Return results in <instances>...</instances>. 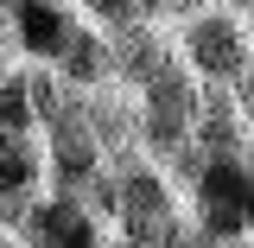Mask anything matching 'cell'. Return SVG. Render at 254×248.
Listing matches in <instances>:
<instances>
[{"instance_id":"1","label":"cell","mask_w":254,"mask_h":248,"mask_svg":"<svg viewBox=\"0 0 254 248\" xmlns=\"http://www.w3.org/2000/svg\"><path fill=\"white\" fill-rule=\"evenodd\" d=\"M115 178H121V210H115V229L140 248H165V236L185 223L178 210V191H172V172L146 153L115 159Z\"/></svg>"},{"instance_id":"2","label":"cell","mask_w":254,"mask_h":248,"mask_svg":"<svg viewBox=\"0 0 254 248\" xmlns=\"http://www.w3.org/2000/svg\"><path fill=\"white\" fill-rule=\"evenodd\" d=\"M178 58H185V70L197 83L235 89L248 77V64H254V38L229 6H210V13H197V19L178 26Z\"/></svg>"},{"instance_id":"3","label":"cell","mask_w":254,"mask_h":248,"mask_svg":"<svg viewBox=\"0 0 254 248\" xmlns=\"http://www.w3.org/2000/svg\"><path fill=\"white\" fill-rule=\"evenodd\" d=\"M0 19H6V38L26 51L32 70H58L64 51L89 26L76 13V0H0Z\"/></svg>"},{"instance_id":"4","label":"cell","mask_w":254,"mask_h":248,"mask_svg":"<svg viewBox=\"0 0 254 248\" xmlns=\"http://www.w3.org/2000/svg\"><path fill=\"white\" fill-rule=\"evenodd\" d=\"M45 178H51V159L38 134H0V223L19 229V223L45 204Z\"/></svg>"},{"instance_id":"5","label":"cell","mask_w":254,"mask_h":248,"mask_svg":"<svg viewBox=\"0 0 254 248\" xmlns=\"http://www.w3.org/2000/svg\"><path fill=\"white\" fill-rule=\"evenodd\" d=\"M19 242L26 248H108L95 217H89V204L83 197H58V191L19 223Z\"/></svg>"},{"instance_id":"6","label":"cell","mask_w":254,"mask_h":248,"mask_svg":"<svg viewBox=\"0 0 254 248\" xmlns=\"http://www.w3.org/2000/svg\"><path fill=\"white\" fill-rule=\"evenodd\" d=\"M0 134H38L32 64H0Z\"/></svg>"},{"instance_id":"7","label":"cell","mask_w":254,"mask_h":248,"mask_svg":"<svg viewBox=\"0 0 254 248\" xmlns=\"http://www.w3.org/2000/svg\"><path fill=\"white\" fill-rule=\"evenodd\" d=\"M76 13L89 19L95 32H133V26H153L159 19V0H76Z\"/></svg>"},{"instance_id":"8","label":"cell","mask_w":254,"mask_h":248,"mask_svg":"<svg viewBox=\"0 0 254 248\" xmlns=\"http://www.w3.org/2000/svg\"><path fill=\"white\" fill-rule=\"evenodd\" d=\"M165 248H222V242H216V236H210V229H203L197 217H185L178 229H172V236H165Z\"/></svg>"},{"instance_id":"9","label":"cell","mask_w":254,"mask_h":248,"mask_svg":"<svg viewBox=\"0 0 254 248\" xmlns=\"http://www.w3.org/2000/svg\"><path fill=\"white\" fill-rule=\"evenodd\" d=\"M235 102H242V121L254 127V64H248V77L235 83Z\"/></svg>"},{"instance_id":"10","label":"cell","mask_w":254,"mask_h":248,"mask_svg":"<svg viewBox=\"0 0 254 248\" xmlns=\"http://www.w3.org/2000/svg\"><path fill=\"white\" fill-rule=\"evenodd\" d=\"M222 6H229V13H235L242 26H254V0H222Z\"/></svg>"},{"instance_id":"11","label":"cell","mask_w":254,"mask_h":248,"mask_svg":"<svg viewBox=\"0 0 254 248\" xmlns=\"http://www.w3.org/2000/svg\"><path fill=\"white\" fill-rule=\"evenodd\" d=\"M0 248H26V242H19V236H13V229L0 223Z\"/></svg>"},{"instance_id":"12","label":"cell","mask_w":254,"mask_h":248,"mask_svg":"<svg viewBox=\"0 0 254 248\" xmlns=\"http://www.w3.org/2000/svg\"><path fill=\"white\" fill-rule=\"evenodd\" d=\"M108 248H140V242H127V236H115V242H108Z\"/></svg>"},{"instance_id":"13","label":"cell","mask_w":254,"mask_h":248,"mask_svg":"<svg viewBox=\"0 0 254 248\" xmlns=\"http://www.w3.org/2000/svg\"><path fill=\"white\" fill-rule=\"evenodd\" d=\"M6 45H13V38H6V32H0V64H6Z\"/></svg>"},{"instance_id":"14","label":"cell","mask_w":254,"mask_h":248,"mask_svg":"<svg viewBox=\"0 0 254 248\" xmlns=\"http://www.w3.org/2000/svg\"><path fill=\"white\" fill-rule=\"evenodd\" d=\"M235 248H254V242H235Z\"/></svg>"}]
</instances>
